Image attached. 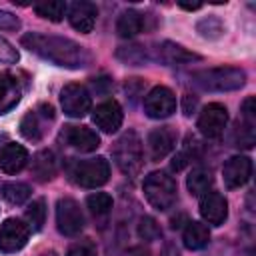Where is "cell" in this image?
Masks as SVG:
<instances>
[{
    "mask_svg": "<svg viewBox=\"0 0 256 256\" xmlns=\"http://www.w3.org/2000/svg\"><path fill=\"white\" fill-rule=\"evenodd\" d=\"M22 46L28 48L30 52L38 54L40 58L64 66V68H84L90 64V54L86 52L84 46L78 42L64 38V36H50V34H38V32H28L22 36Z\"/></svg>",
    "mask_w": 256,
    "mask_h": 256,
    "instance_id": "1",
    "label": "cell"
},
{
    "mask_svg": "<svg viewBox=\"0 0 256 256\" xmlns=\"http://www.w3.org/2000/svg\"><path fill=\"white\" fill-rule=\"evenodd\" d=\"M192 82L200 86L202 90L210 92H230L238 90L246 82V74L240 68L234 66H220V68H208V70H198L192 74Z\"/></svg>",
    "mask_w": 256,
    "mask_h": 256,
    "instance_id": "2",
    "label": "cell"
},
{
    "mask_svg": "<svg viewBox=\"0 0 256 256\" xmlns=\"http://www.w3.org/2000/svg\"><path fill=\"white\" fill-rule=\"evenodd\" d=\"M70 180L82 188H98L108 182L110 178V164L104 156L74 160L68 168Z\"/></svg>",
    "mask_w": 256,
    "mask_h": 256,
    "instance_id": "3",
    "label": "cell"
},
{
    "mask_svg": "<svg viewBox=\"0 0 256 256\" xmlns=\"http://www.w3.org/2000/svg\"><path fill=\"white\" fill-rule=\"evenodd\" d=\"M114 160L116 166L126 174V176H136L142 168L144 162V154H142V140L138 138V134L134 130L124 132L116 144H114Z\"/></svg>",
    "mask_w": 256,
    "mask_h": 256,
    "instance_id": "4",
    "label": "cell"
},
{
    "mask_svg": "<svg viewBox=\"0 0 256 256\" xmlns=\"http://www.w3.org/2000/svg\"><path fill=\"white\" fill-rule=\"evenodd\" d=\"M142 188L148 204L160 212L172 208V204L176 202V182L166 172H150L144 178Z\"/></svg>",
    "mask_w": 256,
    "mask_h": 256,
    "instance_id": "5",
    "label": "cell"
},
{
    "mask_svg": "<svg viewBox=\"0 0 256 256\" xmlns=\"http://www.w3.org/2000/svg\"><path fill=\"white\" fill-rule=\"evenodd\" d=\"M56 226L64 236H76L84 228V214L76 200L60 198L56 204Z\"/></svg>",
    "mask_w": 256,
    "mask_h": 256,
    "instance_id": "6",
    "label": "cell"
},
{
    "mask_svg": "<svg viewBox=\"0 0 256 256\" xmlns=\"http://www.w3.org/2000/svg\"><path fill=\"white\" fill-rule=\"evenodd\" d=\"M60 104L64 114L72 116V118H82L90 112L92 108V98L90 92L82 86V84H66L60 92Z\"/></svg>",
    "mask_w": 256,
    "mask_h": 256,
    "instance_id": "7",
    "label": "cell"
},
{
    "mask_svg": "<svg viewBox=\"0 0 256 256\" xmlns=\"http://www.w3.org/2000/svg\"><path fill=\"white\" fill-rule=\"evenodd\" d=\"M144 112L150 118H168L176 112V96L166 86H154L144 98Z\"/></svg>",
    "mask_w": 256,
    "mask_h": 256,
    "instance_id": "8",
    "label": "cell"
},
{
    "mask_svg": "<svg viewBox=\"0 0 256 256\" xmlns=\"http://www.w3.org/2000/svg\"><path fill=\"white\" fill-rule=\"evenodd\" d=\"M30 236V228L18 220V218H8L0 224V252H18L20 248L26 246Z\"/></svg>",
    "mask_w": 256,
    "mask_h": 256,
    "instance_id": "9",
    "label": "cell"
},
{
    "mask_svg": "<svg viewBox=\"0 0 256 256\" xmlns=\"http://www.w3.org/2000/svg\"><path fill=\"white\" fill-rule=\"evenodd\" d=\"M226 124H228L226 106H222L218 102H212V104L202 108L200 118H198V128L206 138H218L224 132Z\"/></svg>",
    "mask_w": 256,
    "mask_h": 256,
    "instance_id": "10",
    "label": "cell"
},
{
    "mask_svg": "<svg viewBox=\"0 0 256 256\" xmlns=\"http://www.w3.org/2000/svg\"><path fill=\"white\" fill-rule=\"evenodd\" d=\"M176 130L172 126H160V128H154L150 134H148V154L150 158L156 162V160H162L166 158L174 146H176Z\"/></svg>",
    "mask_w": 256,
    "mask_h": 256,
    "instance_id": "11",
    "label": "cell"
},
{
    "mask_svg": "<svg viewBox=\"0 0 256 256\" xmlns=\"http://www.w3.org/2000/svg\"><path fill=\"white\" fill-rule=\"evenodd\" d=\"M200 214L202 218L212 224V226H220L224 224L226 216H228V202L220 192H206L204 196H200Z\"/></svg>",
    "mask_w": 256,
    "mask_h": 256,
    "instance_id": "12",
    "label": "cell"
},
{
    "mask_svg": "<svg viewBox=\"0 0 256 256\" xmlns=\"http://www.w3.org/2000/svg\"><path fill=\"white\" fill-rule=\"evenodd\" d=\"M224 184L228 188L244 186L252 176V160L248 156H232L222 168Z\"/></svg>",
    "mask_w": 256,
    "mask_h": 256,
    "instance_id": "13",
    "label": "cell"
},
{
    "mask_svg": "<svg viewBox=\"0 0 256 256\" xmlns=\"http://www.w3.org/2000/svg\"><path fill=\"white\" fill-rule=\"evenodd\" d=\"M122 118H124V114H122V108L116 100H106V102L98 104L94 114H92L94 124L102 132H108V134L116 132L122 126Z\"/></svg>",
    "mask_w": 256,
    "mask_h": 256,
    "instance_id": "14",
    "label": "cell"
},
{
    "mask_svg": "<svg viewBox=\"0 0 256 256\" xmlns=\"http://www.w3.org/2000/svg\"><path fill=\"white\" fill-rule=\"evenodd\" d=\"M62 140L80 152H92L100 146V136L86 126H64Z\"/></svg>",
    "mask_w": 256,
    "mask_h": 256,
    "instance_id": "15",
    "label": "cell"
},
{
    "mask_svg": "<svg viewBox=\"0 0 256 256\" xmlns=\"http://www.w3.org/2000/svg\"><path fill=\"white\" fill-rule=\"evenodd\" d=\"M96 16H98V10L92 2H86V0H78L70 6L68 10V18H70V24L74 30L82 32V34H88L92 32L94 24H96Z\"/></svg>",
    "mask_w": 256,
    "mask_h": 256,
    "instance_id": "16",
    "label": "cell"
},
{
    "mask_svg": "<svg viewBox=\"0 0 256 256\" xmlns=\"http://www.w3.org/2000/svg\"><path fill=\"white\" fill-rule=\"evenodd\" d=\"M28 164V150L22 144L8 142L0 148V170L4 174H16Z\"/></svg>",
    "mask_w": 256,
    "mask_h": 256,
    "instance_id": "17",
    "label": "cell"
},
{
    "mask_svg": "<svg viewBox=\"0 0 256 256\" xmlns=\"http://www.w3.org/2000/svg\"><path fill=\"white\" fill-rule=\"evenodd\" d=\"M22 96V88L16 76L8 72H0V114L10 112Z\"/></svg>",
    "mask_w": 256,
    "mask_h": 256,
    "instance_id": "18",
    "label": "cell"
},
{
    "mask_svg": "<svg viewBox=\"0 0 256 256\" xmlns=\"http://www.w3.org/2000/svg\"><path fill=\"white\" fill-rule=\"evenodd\" d=\"M158 58L160 62L172 66V64H186V62H194V60H200L198 54L186 50L184 46L180 44H174V42H162L158 46Z\"/></svg>",
    "mask_w": 256,
    "mask_h": 256,
    "instance_id": "19",
    "label": "cell"
},
{
    "mask_svg": "<svg viewBox=\"0 0 256 256\" xmlns=\"http://www.w3.org/2000/svg\"><path fill=\"white\" fill-rule=\"evenodd\" d=\"M146 26V16L142 12H136V10H126L120 14L118 22H116V32L122 36V38H132L136 34H140Z\"/></svg>",
    "mask_w": 256,
    "mask_h": 256,
    "instance_id": "20",
    "label": "cell"
},
{
    "mask_svg": "<svg viewBox=\"0 0 256 256\" xmlns=\"http://www.w3.org/2000/svg\"><path fill=\"white\" fill-rule=\"evenodd\" d=\"M182 240H184V246H186L188 250H200V248H204V246L210 242L208 226L202 224V222H196V220L186 222Z\"/></svg>",
    "mask_w": 256,
    "mask_h": 256,
    "instance_id": "21",
    "label": "cell"
},
{
    "mask_svg": "<svg viewBox=\"0 0 256 256\" xmlns=\"http://www.w3.org/2000/svg\"><path fill=\"white\" fill-rule=\"evenodd\" d=\"M32 172L40 182L52 180L56 174V158L50 150H40L32 158Z\"/></svg>",
    "mask_w": 256,
    "mask_h": 256,
    "instance_id": "22",
    "label": "cell"
},
{
    "mask_svg": "<svg viewBox=\"0 0 256 256\" xmlns=\"http://www.w3.org/2000/svg\"><path fill=\"white\" fill-rule=\"evenodd\" d=\"M214 178H212V172L208 168H194L188 178H186V186H188V192L192 196H204L206 192H210V186H212Z\"/></svg>",
    "mask_w": 256,
    "mask_h": 256,
    "instance_id": "23",
    "label": "cell"
},
{
    "mask_svg": "<svg viewBox=\"0 0 256 256\" xmlns=\"http://www.w3.org/2000/svg\"><path fill=\"white\" fill-rule=\"evenodd\" d=\"M66 2L62 0H48V2H38L34 4V12L50 22H60L66 14Z\"/></svg>",
    "mask_w": 256,
    "mask_h": 256,
    "instance_id": "24",
    "label": "cell"
},
{
    "mask_svg": "<svg viewBox=\"0 0 256 256\" xmlns=\"http://www.w3.org/2000/svg\"><path fill=\"white\" fill-rule=\"evenodd\" d=\"M0 192L10 204H24L30 198V186L22 182H4Z\"/></svg>",
    "mask_w": 256,
    "mask_h": 256,
    "instance_id": "25",
    "label": "cell"
},
{
    "mask_svg": "<svg viewBox=\"0 0 256 256\" xmlns=\"http://www.w3.org/2000/svg\"><path fill=\"white\" fill-rule=\"evenodd\" d=\"M24 218H26V226H28L32 232H38V230L42 228L44 220H46V204H44V200H42V198L34 200V202L26 208Z\"/></svg>",
    "mask_w": 256,
    "mask_h": 256,
    "instance_id": "26",
    "label": "cell"
},
{
    "mask_svg": "<svg viewBox=\"0 0 256 256\" xmlns=\"http://www.w3.org/2000/svg\"><path fill=\"white\" fill-rule=\"evenodd\" d=\"M20 134L30 140V142H38L42 138V124H40V116L38 112H28L22 122H20Z\"/></svg>",
    "mask_w": 256,
    "mask_h": 256,
    "instance_id": "27",
    "label": "cell"
},
{
    "mask_svg": "<svg viewBox=\"0 0 256 256\" xmlns=\"http://www.w3.org/2000/svg\"><path fill=\"white\" fill-rule=\"evenodd\" d=\"M254 126H256V120L242 118V122L236 126V134H234V142H236V146L252 148V144H254V140H256Z\"/></svg>",
    "mask_w": 256,
    "mask_h": 256,
    "instance_id": "28",
    "label": "cell"
},
{
    "mask_svg": "<svg viewBox=\"0 0 256 256\" xmlns=\"http://www.w3.org/2000/svg\"><path fill=\"white\" fill-rule=\"evenodd\" d=\"M116 56H118L122 62L132 64V66H140V64H144V62L148 60V54H146L144 46H138V44L122 46V48L116 52Z\"/></svg>",
    "mask_w": 256,
    "mask_h": 256,
    "instance_id": "29",
    "label": "cell"
},
{
    "mask_svg": "<svg viewBox=\"0 0 256 256\" xmlns=\"http://www.w3.org/2000/svg\"><path fill=\"white\" fill-rule=\"evenodd\" d=\"M86 204H88V208H90L92 214L104 216V214H108L110 208H112V196L106 194V192H94V194H90V196L86 198Z\"/></svg>",
    "mask_w": 256,
    "mask_h": 256,
    "instance_id": "30",
    "label": "cell"
},
{
    "mask_svg": "<svg viewBox=\"0 0 256 256\" xmlns=\"http://www.w3.org/2000/svg\"><path fill=\"white\" fill-rule=\"evenodd\" d=\"M160 234H162L160 226H158V222L154 218H150V216H142L140 218V222H138V236L142 240L152 242V240H158Z\"/></svg>",
    "mask_w": 256,
    "mask_h": 256,
    "instance_id": "31",
    "label": "cell"
},
{
    "mask_svg": "<svg viewBox=\"0 0 256 256\" xmlns=\"http://www.w3.org/2000/svg\"><path fill=\"white\" fill-rule=\"evenodd\" d=\"M198 32H200L204 38H218V36H222L224 26H222V22H220L218 18L208 16V18H204V20L198 22Z\"/></svg>",
    "mask_w": 256,
    "mask_h": 256,
    "instance_id": "32",
    "label": "cell"
},
{
    "mask_svg": "<svg viewBox=\"0 0 256 256\" xmlns=\"http://www.w3.org/2000/svg\"><path fill=\"white\" fill-rule=\"evenodd\" d=\"M66 256H98V252H96V246L90 240H80V242H76L68 248Z\"/></svg>",
    "mask_w": 256,
    "mask_h": 256,
    "instance_id": "33",
    "label": "cell"
},
{
    "mask_svg": "<svg viewBox=\"0 0 256 256\" xmlns=\"http://www.w3.org/2000/svg\"><path fill=\"white\" fill-rule=\"evenodd\" d=\"M0 62L2 64H14V62H18L16 48L6 38H2V36H0Z\"/></svg>",
    "mask_w": 256,
    "mask_h": 256,
    "instance_id": "34",
    "label": "cell"
},
{
    "mask_svg": "<svg viewBox=\"0 0 256 256\" xmlns=\"http://www.w3.org/2000/svg\"><path fill=\"white\" fill-rule=\"evenodd\" d=\"M20 28V20L18 16H14L12 12H6V10H0V30H18Z\"/></svg>",
    "mask_w": 256,
    "mask_h": 256,
    "instance_id": "35",
    "label": "cell"
},
{
    "mask_svg": "<svg viewBox=\"0 0 256 256\" xmlns=\"http://www.w3.org/2000/svg\"><path fill=\"white\" fill-rule=\"evenodd\" d=\"M92 86H94L96 92H106V90L110 88V80H108V78H94Z\"/></svg>",
    "mask_w": 256,
    "mask_h": 256,
    "instance_id": "36",
    "label": "cell"
},
{
    "mask_svg": "<svg viewBox=\"0 0 256 256\" xmlns=\"http://www.w3.org/2000/svg\"><path fill=\"white\" fill-rule=\"evenodd\" d=\"M184 102H186V104H184V114H186V116H190V114H192V108L196 106V100H194V98L190 100V96L186 94V96H184Z\"/></svg>",
    "mask_w": 256,
    "mask_h": 256,
    "instance_id": "37",
    "label": "cell"
},
{
    "mask_svg": "<svg viewBox=\"0 0 256 256\" xmlns=\"http://www.w3.org/2000/svg\"><path fill=\"white\" fill-rule=\"evenodd\" d=\"M178 6H182V8H186V10H198L202 4H200V2H192V4H190V2H178Z\"/></svg>",
    "mask_w": 256,
    "mask_h": 256,
    "instance_id": "38",
    "label": "cell"
},
{
    "mask_svg": "<svg viewBox=\"0 0 256 256\" xmlns=\"http://www.w3.org/2000/svg\"><path fill=\"white\" fill-rule=\"evenodd\" d=\"M164 256H178V252L168 244V246H166V250H164Z\"/></svg>",
    "mask_w": 256,
    "mask_h": 256,
    "instance_id": "39",
    "label": "cell"
},
{
    "mask_svg": "<svg viewBox=\"0 0 256 256\" xmlns=\"http://www.w3.org/2000/svg\"><path fill=\"white\" fill-rule=\"evenodd\" d=\"M44 256H58V254H56V252H46Z\"/></svg>",
    "mask_w": 256,
    "mask_h": 256,
    "instance_id": "40",
    "label": "cell"
}]
</instances>
